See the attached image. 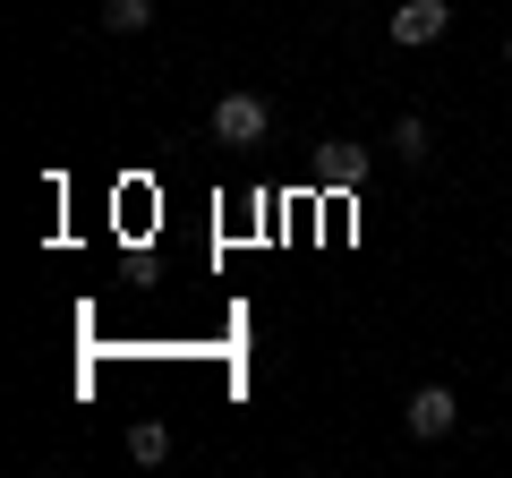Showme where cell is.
<instances>
[{
    "instance_id": "2",
    "label": "cell",
    "mask_w": 512,
    "mask_h": 478,
    "mask_svg": "<svg viewBox=\"0 0 512 478\" xmlns=\"http://www.w3.org/2000/svg\"><path fill=\"white\" fill-rule=\"evenodd\" d=\"M453 26V0H393V52H427Z\"/></svg>"
},
{
    "instance_id": "4",
    "label": "cell",
    "mask_w": 512,
    "mask_h": 478,
    "mask_svg": "<svg viewBox=\"0 0 512 478\" xmlns=\"http://www.w3.org/2000/svg\"><path fill=\"white\" fill-rule=\"evenodd\" d=\"M367 171H376V154L350 146V137H325V146H316V188H333V197L367 188Z\"/></svg>"
},
{
    "instance_id": "5",
    "label": "cell",
    "mask_w": 512,
    "mask_h": 478,
    "mask_svg": "<svg viewBox=\"0 0 512 478\" xmlns=\"http://www.w3.org/2000/svg\"><path fill=\"white\" fill-rule=\"evenodd\" d=\"M436 154V129H427V111H402L393 120V163H427Z\"/></svg>"
},
{
    "instance_id": "7",
    "label": "cell",
    "mask_w": 512,
    "mask_h": 478,
    "mask_svg": "<svg viewBox=\"0 0 512 478\" xmlns=\"http://www.w3.org/2000/svg\"><path fill=\"white\" fill-rule=\"evenodd\" d=\"M94 18H103V35H146L154 0H94Z\"/></svg>"
},
{
    "instance_id": "1",
    "label": "cell",
    "mask_w": 512,
    "mask_h": 478,
    "mask_svg": "<svg viewBox=\"0 0 512 478\" xmlns=\"http://www.w3.org/2000/svg\"><path fill=\"white\" fill-rule=\"evenodd\" d=\"M265 129H274V103H265V94H222L214 120H205V137H214V146H231V154L265 146Z\"/></svg>"
},
{
    "instance_id": "6",
    "label": "cell",
    "mask_w": 512,
    "mask_h": 478,
    "mask_svg": "<svg viewBox=\"0 0 512 478\" xmlns=\"http://www.w3.org/2000/svg\"><path fill=\"white\" fill-rule=\"evenodd\" d=\"M128 461H137V470H163V461H171V427L163 419H137V427H128Z\"/></svg>"
},
{
    "instance_id": "3",
    "label": "cell",
    "mask_w": 512,
    "mask_h": 478,
    "mask_svg": "<svg viewBox=\"0 0 512 478\" xmlns=\"http://www.w3.org/2000/svg\"><path fill=\"white\" fill-rule=\"evenodd\" d=\"M402 427H410L419 444H444V436L461 427V393H453V385H419V393H410V410H402Z\"/></svg>"
},
{
    "instance_id": "8",
    "label": "cell",
    "mask_w": 512,
    "mask_h": 478,
    "mask_svg": "<svg viewBox=\"0 0 512 478\" xmlns=\"http://www.w3.org/2000/svg\"><path fill=\"white\" fill-rule=\"evenodd\" d=\"M504 69H512V35H504Z\"/></svg>"
}]
</instances>
